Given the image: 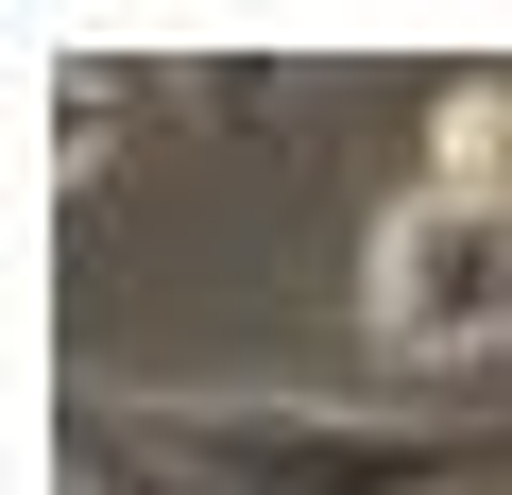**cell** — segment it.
I'll use <instances>...</instances> for the list:
<instances>
[{"label":"cell","instance_id":"3957f363","mask_svg":"<svg viewBox=\"0 0 512 495\" xmlns=\"http://www.w3.org/2000/svg\"><path fill=\"white\" fill-rule=\"evenodd\" d=\"M69 478H86V495H205V478H171V461H154V444H137L103 393L69 410Z\"/></svg>","mask_w":512,"mask_h":495},{"label":"cell","instance_id":"7a4b0ae2","mask_svg":"<svg viewBox=\"0 0 512 495\" xmlns=\"http://www.w3.org/2000/svg\"><path fill=\"white\" fill-rule=\"evenodd\" d=\"M137 444L205 495H461V478H512V427H342V410H137Z\"/></svg>","mask_w":512,"mask_h":495},{"label":"cell","instance_id":"6da1fadb","mask_svg":"<svg viewBox=\"0 0 512 495\" xmlns=\"http://www.w3.org/2000/svg\"><path fill=\"white\" fill-rule=\"evenodd\" d=\"M359 325L393 359H495L512 342V86H461L427 120V188H393Z\"/></svg>","mask_w":512,"mask_h":495}]
</instances>
